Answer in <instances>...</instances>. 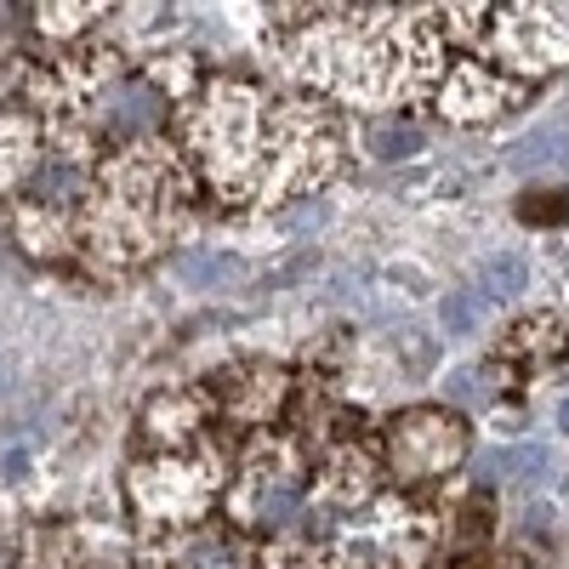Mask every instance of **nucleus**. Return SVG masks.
<instances>
[{"mask_svg":"<svg viewBox=\"0 0 569 569\" xmlns=\"http://www.w3.org/2000/svg\"><path fill=\"white\" fill-rule=\"evenodd\" d=\"M188 194H194V177H188L182 154L166 137H142L98 160L80 206L69 211V240L109 273L142 268L188 222Z\"/></svg>","mask_w":569,"mask_h":569,"instance_id":"f03ea898","label":"nucleus"},{"mask_svg":"<svg viewBox=\"0 0 569 569\" xmlns=\"http://www.w3.org/2000/svg\"><path fill=\"white\" fill-rule=\"evenodd\" d=\"M563 353H569L563 313H530V319H518L507 330V342L496 348V370L501 376H547Z\"/></svg>","mask_w":569,"mask_h":569,"instance_id":"20e7f679","label":"nucleus"},{"mask_svg":"<svg viewBox=\"0 0 569 569\" xmlns=\"http://www.w3.org/2000/svg\"><path fill=\"white\" fill-rule=\"evenodd\" d=\"M558 427H563V433H569V393L558 399Z\"/></svg>","mask_w":569,"mask_h":569,"instance_id":"ddd939ff","label":"nucleus"},{"mask_svg":"<svg viewBox=\"0 0 569 569\" xmlns=\"http://www.w3.org/2000/svg\"><path fill=\"white\" fill-rule=\"evenodd\" d=\"M445 399H450V405H472V399H479V376H472V370H450Z\"/></svg>","mask_w":569,"mask_h":569,"instance_id":"f8f14e48","label":"nucleus"},{"mask_svg":"<svg viewBox=\"0 0 569 569\" xmlns=\"http://www.w3.org/2000/svg\"><path fill=\"white\" fill-rule=\"evenodd\" d=\"M182 142L222 206H268L319 188L342 160V131L319 103L257 80H206L182 103Z\"/></svg>","mask_w":569,"mask_h":569,"instance_id":"f257e3e1","label":"nucleus"},{"mask_svg":"<svg viewBox=\"0 0 569 569\" xmlns=\"http://www.w3.org/2000/svg\"><path fill=\"white\" fill-rule=\"evenodd\" d=\"M240 547H233L228 530H188V536H171V569H240Z\"/></svg>","mask_w":569,"mask_h":569,"instance_id":"39448f33","label":"nucleus"},{"mask_svg":"<svg viewBox=\"0 0 569 569\" xmlns=\"http://www.w3.org/2000/svg\"><path fill=\"white\" fill-rule=\"evenodd\" d=\"M439 325H445V337H479L490 325V297L485 291H450L439 302Z\"/></svg>","mask_w":569,"mask_h":569,"instance_id":"423d86ee","label":"nucleus"},{"mask_svg":"<svg viewBox=\"0 0 569 569\" xmlns=\"http://www.w3.org/2000/svg\"><path fill=\"white\" fill-rule=\"evenodd\" d=\"M365 142H370V154H382V160H405V154L421 149V131L405 126V120H370Z\"/></svg>","mask_w":569,"mask_h":569,"instance_id":"6e6552de","label":"nucleus"},{"mask_svg":"<svg viewBox=\"0 0 569 569\" xmlns=\"http://www.w3.org/2000/svg\"><path fill=\"white\" fill-rule=\"evenodd\" d=\"M382 467H388V485L405 501H427V490L456 479V467L467 461V421L445 405H416L399 410L382 433Z\"/></svg>","mask_w":569,"mask_h":569,"instance_id":"7ed1b4c3","label":"nucleus"},{"mask_svg":"<svg viewBox=\"0 0 569 569\" xmlns=\"http://www.w3.org/2000/svg\"><path fill=\"white\" fill-rule=\"evenodd\" d=\"M182 273H188V279H233V273H240V262H233V257H211V251H194V257H182Z\"/></svg>","mask_w":569,"mask_h":569,"instance_id":"9b49d317","label":"nucleus"},{"mask_svg":"<svg viewBox=\"0 0 569 569\" xmlns=\"http://www.w3.org/2000/svg\"><path fill=\"white\" fill-rule=\"evenodd\" d=\"M518 166H563L569 160V126H541L512 149Z\"/></svg>","mask_w":569,"mask_h":569,"instance_id":"0eeeda50","label":"nucleus"},{"mask_svg":"<svg viewBox=\"0 0 569 569\" xmlns=\"http://www.w3.org/2000/svg\"><path fill=\"white\" fill-rule=\"evenodd\" d=\"M525 222H563L569 217V188H530V200L518 206Z\"/></svg>","mask_w":569,"mask_h":569,"instance_id":"9d476101","label":"nucleus"},{"mask_svg":"<svg viewBox=\"0 0 569 569\" xmlns=\"http://www.w3.org/2000/svg\"><path fill=\"white\" fill-rule=\"evenodd\" d=\"M479 279H485V297H518V291L530 284V268H525V257L496 251V257H485Z\"/></svg>","mask_w":569,"mask_h":569,"instance_id":"1a4fd4ad","label":"nucleus"}]
</instances>
